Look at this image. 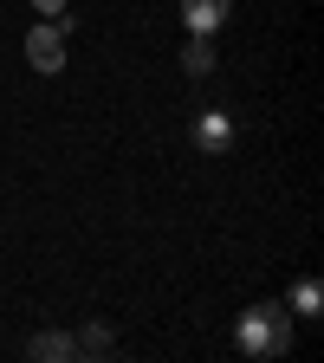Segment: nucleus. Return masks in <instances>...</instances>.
<instances>
[{"instance_id":"1","label":"nucleus","mask_w":324,"mask_h":363,"mask_svg":"<svg viewBox=\"0 0 324 363\" xmlns=\"http://www.w3.org/2000/svg\"><path fill=\"white\" fill-rule=\"evenodd\" d=\"M234 344H240V357H253V363L286 357V350H292V311H286L279 298L247 305V311L234 318Z\"/></svg>"},{"instance_id":"2","label":"nucleus","mask_w":324,"mask_h":363,"mask_svg":"<svg viewBox=\"0 0 324 363\" xmlns=\"http://www.w3.org/2000/svg\"><path fill=\"white\" fill-rule=\"evenodd\" d=\"M26 65L52 78V72L65 65V26H52V20H45V26H33V33H26Z\"/></svg>"},{"instance_id":"3","label":"nucleus","mask_w":324,"mask_h":363,"mask_svg":"<svg viewBox=\"0 0 324 363\" xmlns=\"http://www.w3.org/2000/svg\"><path fill=\"white\" fill-rule=\"evenodd\" d=\"M195 150L201 156H227V150H234V117H227V111H201L195 117Z\"/></svg>"},{"instance_id":"4","label":"nucleus","mask_w":324,"mask_h":363,"mask_svg":"<svg viewBox=\"0 0 324 363\" xmlns=\"http://www.w3.org/2000/svg\"><path fill=\"white\" fill-rule=\"evenodd\" d=\"M227 13H234V0H181V26L189 33H220Z\"/></svg>"},{"instance_id":"5","label":"nucleus","mask_w":324,"mask_h":363,"mask_svg":"<svg viewBox=\"0 0 324 363\" xmlns=\"http://www.w3.org/2000/svg\"><path fill=\"white\" fill-rule=\"evenodd\" d=\"M26 357H39V363H65V357H78V350H72L65 331H33V337H26Z\"/></svg>"},{"instance_id":"6","label":"nucleus","mask_w":324,"mask_h":363,"mask_svg":"<svg viewBox=\"0 0 324 363\" xmlns=\"http://www.w3.org/2000/svg\"><path fill=\"white\" fill-rule=\"evenodd\" d=\"M181 72H189V78H208L214 72V39L208 33H195L189 45H181Z\"/></svg>"},{"instance_id":"7","label":"nucleus","mask_w":324,"mask_h":363,"mask_svg":"<svg viewBox=\"0 0 324 363\" xmlns=\"http://www.w3.org/2000/svg\"><path fill=\"white\" fill-rule=\"evenodd\" d=\"M286 311H292V318H318V311H324V286H318V279H298Z\"/></svg>"},{"instance_id":"8","label":"nucleus","mask_w":324,"mask_h":363,"mask_svg":"<svg viewBox=\"0 0 324 363\" xmlns=\"http://www.w3.org/2000/svg\"><path fill=\"white\" fill-rule=\"evenodd\" d=\"M72 350H78V357H111V350H117V337H111L104 325H84V331L72 337Z\"/></svg>"},{"instance_id":"9","label":"nucleus","mask_w":324,"mask_h":363,"mask_svg":"<svg viewBox=\"0 0 324 363\" xmlns=\"http://www.w3.org/2000/svg\"><path fill=\"white\" fill-rule=\"evenodd\" d=\"M33 7L52 20V26H72V7H65V0H33Z\"/></svg>"}]
</instances>
